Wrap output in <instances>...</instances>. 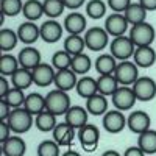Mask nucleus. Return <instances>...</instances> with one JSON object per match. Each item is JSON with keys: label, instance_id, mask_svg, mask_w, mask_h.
<instances>
[{"label": "nucleus", "instance_id": "obj_1", "mask_svg": "<svg viewBox=\"0 0 156 156\" xmlns=\"http://www.w3.org/2000/svg\"><path fill=\"white\" fill-rule=\"evenodd\" d=\"M72 101H70V95L64 90L59 89H53L45 95V108L47 111H50L51 114L58 115H66V112L70 109Z\"/></svg>", "mask_w": 156, "mask_h": 156}, {"label": "nucleus", "instance_id": "obj_2", "mask_svg": "<svg viewBox=\"0 0 156 156\" xmlns=\"http://www.w3.org/2000/svg\"><path fill=\"white\" fill-rule=\"evenodd\" d=\"M6 122L11 126L12 133L23 134V133L30 131L31 125L34 123V115L30 114L25 108H16V109L11 111V114L8 115Z\"/></svg>", "mask_w": 156, "mask_h": 156}, {"label": "nucleus", "instance_id": "obj_3", "mask_svg": "<svg viewBox=\"0 0 156 156\" xmlns=\"http://www.w3.org/2000/svg\"><path fill=\"white\" fill-rule=\"evenodd\" d=\"M129 39L133 41V44L136 47H144V45H151L153 41H154V28L153 25H150L148 22H142V23H137V25H133L129 28V33H128Z\"/></svg>", "mask_w": 156, "mask_h": 156}, {"label": "nucleus", "instance_id": "obj_4", "mask_svg": "<svg viewBox=\"0 0 156 156\" xmlns=\"http://www.w3.org/2000/svg\"><path fill=\"white\" fill-rule=\"evenodd\" d=\"M109 48H111V55L115 59L128 61L129 58H133L136 45L133 44L131 39H129V36H119V37H112Z\"/></svg>", "mask_w": 156, "mask_h": 156}, {"label": "nucleus", "instance_id": "obj_5", "mask_svg": "<svg viewBox=\"0 0 156 156\" xmlns=\"http://www.w3.org/2000/svg\"><path fill=\"white\" fill-rule=\"evenodd\" d=\"M111 100H112V106L114 109H119L122 112L125 111H129L134 105H136V94L131 86H120L115 92L111 95Z\"/></svg>", "mask_w": 156, "mask_h": 156}, {"label": "nucleus", "instance_id": "obj_6", "mask_svg": "<svg viewBox=\"0 0 156 156\" xmlns=\"http://www.w3.org/2000/svg\"><path fill=\"white\" fill-rule=\"evenodd\" d=\"M114 76L120 86H133L139 78V67L134 64V61H120L117 64Z\"/></svg>", "mask_w": 156, "mask_h": 156}, {"label": "nucleus", "instance_id": "obj_7", "mask_svg": "<svg viewBox=\"0 0 156 156\" xmlns=\"http://www.w3.org/2000/svg\"><path fill=\"white\" fill-rule=\"evenodd\" d=\"M84 42L86 47L92 51H100L103 50L109 42V34L105 28L101 27H92V28H87L84 33Z\"/></svg>", "mask_w": 156, "mask_h": 156}, {"label": "nucleus", "instance_id": "obj_8", "mask_svg": "<svg viewBox=\"0 0 156 156\" xmlns=\"http://www.w3.org/2000/svg\"><path fill=\"white\" fill-rule=\"evenodd\" d=\"M131 87L139 101H150L156 97V81L150 76H139Z\"/></svg>", "mask_w": 156, "mask_h": 156}, {"label": "nucleus", "instance_id": "obj_9", "mask_svg": "<svg viewBox=\"0 0 156 156\" xmlns=\"http://www.w3.org/2000/svg\"><path fill=\"white\" fill-rule=\"evenodd\" d=\"M126 120H128V117H125V114L119 109H111L108 111L105 115H103V128L106 129L108 133L111 134H117V133H120L125 129L126 126Z\"/></svg>", "mask_w": 156, "mask_h": 156}, {"label": "nucleus", "instance_id": "obj_10", "mask_svg": "<svg viewBox=\"0 0 156 156\" xmlns=\"http://www.w3.org/2000/svg\"><path fill=\"white\" fill-rule=\"evenodd\" d=\"M78 140H80V144L83 145V148L86 151L95 150L97 145H98V140H100L98 126H95L92 123H87L83 128H80L78 129Z\"/></svg>", "mask_w": 156, "mask_h": 156}, {"label": "nucleus", "instance_id": "obj_11", "mask_svg": "<svg viewBox=\"0 0 156 156\" xmlns=\"http://www.w3.org/2000/svg\"><path fill=\"white\" fill-rule=\"evenodd\" d=\"M129 23L125 17V14H120V12H112L111 16L106 17L105 20V28L108 31L109 36L112 37H119V36H125V33L128 31Z\"/></svg>", "mask_w": 156, "mask_h": 156}, {"label": "nucleus", "instance_id": "obj_12", "mask_svg": "<svg viewBox=\"0 0 156 156\" xmlns=\"http://www.w3.org/2000/svg\"><path fill=\"white\" fill-rule=\"evenodd\" d=\"M64 25L59 23L56 19H48L41 25V39L47 44H55L62 37Z\"/></svg>", "mask_w": 156, "mask_h": 156}, {"label": "nucleus", "instance_id": "obj_13", "mask_svg": "<svg viewBox=\"0 0 156 156\" xmlns=\"http://www.w3.org/2000/svg\"><path fill=\"white\" fill-rule=\"evenodd\" d=\"M150 123H151L150 114L145 111H139V109L133 111L128 115V120H126V126L134 134H142L144 131L150 129Z\"/></svg>", "mask_w": 156, "mask_h": 156}, {"label": "nucleus", "instance_id": "obj_14", "mask_svg": "<svg viewBox=\"0 0 156 156\" xmlns=\"http://www.w3.org/2000/svg\"><path fill=\"white\" fill-rule=\"evenodd\" d=\"M33 80L34 84H37L39 87H47L51 83H55V75H56V69L47 62H41L37 67H34L33 70Z\"/></svg>", "mask_w": 156, "mask_h": 156}, {"label": "nucleus", "instance_id": "obj_15", "mask_svg": "<svg viewBox=\"0 0 156 156\" xmlns=\"http://www.w3.org/2000/svg\"><path fill=\"white\" fill-rule=\"evenodd\" d=\"M17 59H19V64L20 67L23 69H30L33 70L34 67H37L41 64V51H39L36 47L33 45H25L17 55Z\"/></svg>", "mask_w": 156, "mask_h": 156}, {"label": "nucleus", "instance_id": "obj_16", "mask_svg": "<svg viewBox=\"0 0 156 156\" xmlns=\"http://www.w3.org/2000/svg\"><path fill=\"white\" fill-rule=\"evenodd\" d=\"M17 36H19V41L31 45L34 44L37 39H41V27H37L36 22H30V20H25L19 25L17 28Z\"/></svg>", "mask_w": 156, "mask_h": 156}, {"label": "nucleus", "instance_id": "obj_17", "mask_svg": "<svg viewBox=\"0 0 156 156\" xmlns=\"http://www.w3.org/2000/svg\"><path fill=\"white\" fill-rule=\"evenodd\" d=\"M87 117H89V112L86 109V106H78V105H72L70 109L66 112V115H64V122L69 123L70 126H73L76 131L80 128H83L84 125H87Z\"/></svg>", "mask_w": 156, "mask_h": 156}, {"label": "nucleus", "instance_id": "obj_18", "mask_svg": "<svg viewBox=\"0 0 156 156\" xmlns=\"http://www.w3.org/2000/svg\"><path fill=\"white\" fill-rule=\"evenodd\" d=\"M78 75L72 70V69H64V70H56V75H55V86L56 89L59 90H64V92H69V90L75 89L76 84H78V80L76 78Z\"/></svg>", "mask_w": 156, "mask_h": 156}, {"label": "nucleus", "instance_id": "obj_19", "mask_svg": "<svg viewBox=\"0 0 156 156\" xmlns=\"http://www.w3.org/2000/svg\"><path fill=\"white\" fill-rule=\"evenodd\" d=\"M133 61L137 67L147 69L151 67L156 62V51L151 45H144V47H136L134 55H133Z\"/></svg>", "mask_w": 156, "mask_h": 156}, {"label": "nucleus", "instance_id": "obj_20", "mask_svg": "<svg viewBox=\"0 0 156 156\" xmlns=\"http://www.w3.org/2000/svg\"><path fill=\"white\" fill-rule=\"evenodd\" d=\"M64 30H66L69 34H81L86 33V17L78 11H73L70 14L66 16L62 22Z\"/></svg>", "mask_w": 156, "mask_h": 156}, {"label": "nucleus", "instance_id": "obj_21", "mask_svg": "<svg viewBox=\"0 0 156 156\" xmlns=\"http://www.w3.org/2000/svg\"><path fill=\"white\" fill-rule=\"evenodd\" d=\"M75 131L76 129L73 126H70L66 122H62V123H58L51 133H53V140L56 144H59L61 147H67L75 139Z\"/></svg>", "mask_w": 156, "mask_h": 156}, {"label": "nucleus", "instance_id": "obj_22", "mask_svg": "<svg viewBox=\"0 0 156 156\" xmlns=\"http://www.w3.org/2000/svg\"><path fill=\"white\" fill-rule=\"evenodd\" d=\"M27 151V144L20 136H11L5 142H2L3 156H23Z\"/></svg>", "mask_w": 156, "mask_h": 156}, {"label": "nucleus", "instance_id": "obj_23", "mask_svg": "<svg viewBox=\"0 0 156 156\" xmlns=\"http://www.w3.org/2000/svg\"><path fill=\"white\" fill-rule=\"evenodd\" d=\"M86 109L90 115H105L108 112V98L106 95L95 94L86 100Z\"/></svg>", "mask_w": 156, "mask_h": 156}, {"label": "nucleus", "instance_id": "obj_24", "mask_svg": "<svg viewBox=\"0 0 156 156\" xmlns=\"http://www.w3.org/2000/svg\"><path fill=\"white\" fill-rule=\"evenodd\" d=\"M9 78H11V86L12 87H17V89H22V90L28 89L34 83L33 72L30 69H23V67H19Z\"/></svg>", "mask_w": 156, "mask_h": 156}, {"label": "nucleus", "instance_id": "obj_25", "mask_svg": "<svg viewBox=\"0 0 156 156\" xmlns=\"http://www.w3.org/2000/svg\"><path fill=\"white\" fill-rule=\"evenodd\" d=\"M22 108H25L30 114H33L36 117L37 114L47 111V108H45V97L41 95V94H37V92H31V94L27 95Z\"/></svg>", "mask_w": 156, "mask_h": 156}, {"label": "nucleus", "instance_id": "obj_26", "mask_svg": "<svg viewBox=\"0 0 156 156\" xmlns=\"http://www.w3.org/2000/svg\"><path fill=\"white\" fill-rule=\"evenodd\" d=\"M76 94L83 97V98H90L92 95L98 94V87H97V80H94L92 76H86L83 75L80 80H78V84H76Z\"/></svg>", "mask_w": 156, "mask_h": 156}, {"label": "nucleus", "instance_id": "obj_27", "mask_svg": "<svg viewBox=\"0 0 156 156\" xmlns=\"http://www.w3.org/2000/svg\"><path fill=\"white\" fill-rule=\"evenodd\" d=\"M123 14H125L128 23L133 27V25H137V23H142V22H147L145 19H147L148 11L137 2V3H131V5H129Z\"/></svg>", "mask_w": 156, "mask_h": 156}, {"label": "nucleus", "instance_id": "obj_28", "mask_svg": "<svg viewBox=\"0 0 156 156\" xmlns=\"http://www.w3.org/2000/svg\"><path fill=\"white\" fill-rule=\"evenodd\" d=\"M84 48H86V42H84V36L81 34H69L64 39V50L72 56L84 53Z\"/></svg>", "mask_w": 156, "mask_h": 156}, {"label": "nucleus", "instance_id": "obj_29", "mask_svg": "<svg viewBox=\"0 0 156 156\" xmlns=\"http://www.w3.org/2000/svg\"><path fill=\"white\" fill-rule=\"evenodd\" d=\"M117 59L109 53L100 55L95 59V70L98 72V75H114L115 69H117Z\"/></svg>", "mask_w": 156, "mask_h": 156}, {"label": "nucleus", "instance_id": "obj_30", "mask_svg": "<svg viewBox=\"0 0 156 156\" xmlns=\"http://www.w3.org/2000/svg\"><path fill=\"white\" fill-rule=\"evenodd\" d=\"M22 14L27 20L36 22L37 19H41L44 16V3L39 2V0H27V2L23 3Z\"/></svg>", "mask_w": 156, "mask_h": 156}, {"label": "nucleus", "instance_id": "obj_31", "mask_svg": "<svg viewBox=\"0 0 156 156\" xmlns=\"http://www.w3.org/2000/svg\"><path fill=\"white\" fill-rule=\"evenodd\" d=\"M97 87H98V94L101 95H112L117 89L120 87L119 81L114 75H100L98 80H97Z\"/></svg>", "mask_w": 156, "mask_h": 156}, {"label": "nucleus", "instance_id": "obj_32", "mask_svg": "<svg viewBox=\"0 0 156 156\" xmlns=\"http://www.w3.org/2000/svg\"><path fill=\"white\" fill-rule=\"evenodd\" d=\"M34 125H36V128L39 129V131L50 133V131H53L55 126L58 125L56 115L51 114L50 111H44V112L37 114V115L34 117Z\"/></svg>", "mask_w": 156, "mask_h": 156}, {"label": "nucleus", "instance_id": "obj_33", "mask_svg": "<svg viewBox=\"0 0 156 156\" xmlns=\"http://www.w3.org/2000/svg\"><path fill=\"white\" fill-rule=\"evenodd\" d=\"M137 145L145 154H156V131L154 129L150 128L142 134H139Z\"/></svg>", "mask_w": 156, "mask_h": 156}, {"label": "nucleus", "instance_id": "obj_34", "mask_svg": "<svg viewBox=\"0 0 156 156\" xmlns=\"http://www.w3.org/2000/svg\"><path fill=\"white\" fill-rule=\"evenodd\" d=\"M19 42L17 31H12L11 28H2L0 30V50L8 53L9 50H12Z\"/></svg>", "mask_w": 156, "mask_h": 156}, {"label": "nucleus", "instance_id": "obj_35", "mask_svg": "<svg viewBox=\"0 0 156 156\" xmlns=\"http://www.w3.org/2000/svg\"><path fill=\"white\" fill-rule=\"evenodd\" d=\"M25 98H27V95L23 94V90H22V89H17V87H11L9 92H8L6 95L0 97V100L5 101V103H8L12 109L22 108L23 103H25Z\"/></svg>", "mask_w": 156, "mask_h": 156}, {"label": "nucleus", "instance_id": "obj_36", "mask_svg": "<svg viewBox=\"0 0 156 156\" xmlns=\"http://www.w3.org/2000/svg\"><path fill=\"white\" fill-rule=\"evenodd\" d=\"M20 67L19 59L9 53H3L0 58V73L3 76H11L17 69Z\"/></svg>", "mask_w": 156, "mask_h": 156}, {"label": "nucleus", "instance_id": "obj_37", "mask_svg": "<svg viewBox=\"0 0 156 156\" xmlns=\"http://www.w3.org/2000/svg\"><path fill=\"white\" fill-rule=\"evenodd\" d=\"M106 8H108V5L103 0H89L84 5L86 14L90 19H101L106 14Z\"/></svg>", "mask_w": 156, "mask_h": 156}, {"label": "nucleus", "instance_id": "obj_38", "mask_svg": "<svg viewBox=\"0 0 156 156\" xmlns=\"http://www.w3.org/2000/svg\"><path fill=\"white\" fill-rule=\"evenodd\" d=\"M92 66V61L90 58L86 55V53H81V55H76V56H72V64H70V69L76 73V75H86Z\"/></svg>", "mask_w": 156, "mask_h": 156}, {"label": "nucleus", "instance_id": "obj_39", "mask_svg": "<svg viewBox=\"0 0 156 156\" xmlns=\"http://www.w3.org/2000/svg\"><path fill=\"white\" fill-rule=\"evenodd\" d=\"M44 14L48 19H58L59 16H62L66 5L62 0H44Z\"/></svg>", "mask_w": 156, "mask_h": 156}, {"label": "nucleus", "instance_id": "obj_40", "mask_svg": "<svg viewBox=\"0 0 156 156\" xmlns=\"http://www.w3.org/2000/svg\"><path fill=\"white\" fill-rule=\"evenodd\" d=\"M0 8H2V16L14 17L23 11V2L22 0H2Z\"/></svg>", "mask_w": 156, "mask_h": 156}, {"label": "nucleus", "instance_id": "obj_41", "mask_svg": "<svg viewBox=\"0 0 156 156\" xmlns=\"http://www.w3.org/2000/svg\"><path fill=\"white\" fill-rule=\"evenodd\" d=\"M72 64V55H69L66 50H58L51 56V66L56 70H64V69H70Z\"/></svg>", "mask_w": 156, "mask_h": 156}, {"label": "nucleus", "instance_id": "obj_42", "mask_svg": "<svg viewBox=\"0 0 156 156\" xmlns=\"http://www.w3.org/2000/svg\"><path fill=\"white\" fill-rule=\"evenodd\" d=\"M37 156H61V145L53 139H45L37 145Z\"/></svg>", "mask_w": 156, "mask_h": 156}, {"label": "nucleus", "instance_id": "obj_43", "mask_svg": "<svg viewBox=\"0 0 156 156\" xmlns=\"http://www.w3.org/2000/svg\"><path fill=\"white\" fill-rule=\"evenodd\" d=\"M131 3H133L131 0H106V5L114 12H120V14H123V12L126 11V8Z\"/></svg>", "mask_w": 156, "mask_h": 156}, {"label": "nucleus", "instance_id": "obj_44", "mask_svg": "<svg viewBox=\"0 0 156 156\" xmlns=\"http://www.w3.org/2000/svg\"><path fill=\"white\" fill-rule=\"evenodd\" d=\"M11 136H12V129L8 125V122L6 120H0V144L5 142L6 139H9Z\"/></svg>", "mask_w": 156, "mask_h": 156}, {"label": "nucleus", "instance_id": "obj_45", "mask_svg": "<svg viewBox=\"0 0 156 156\" xmlns=\"http://www.w3.org/2000/svg\"><path fill=\"white\" fill-rule=\"evenodd\" d=\"M62 2H64V5H66V8L73 9V11H76L78 8H81L87 3L86 0H62Z\"/></svg>", "mask_w": 156, "mask_h": 156}, {"label": "nucleus", "instance_id": "obj_46", "mask_svg": "<svg viewBox=\"0 0 156 156\" xmlns=\"http://www.w3.org/2000/svg\"><path fill=\"white\" fill-rule=\"evenodd\" d=\"M11 111H12V108L8 105V103L0 100V120H6L8 115L11 114Z\"/></svg>", "mask_w": 156, "mask_h": 156}, {"label": "nucleus", "instance_id": "obj_47", "mask_svg": "<svg viewBox=\"0 0 156 156\" xmlns=\"http://www.w3.org/2000/svg\"><path fill=\"white\" fill-rule=\"evenodd\" d=\"M9 83L11 81H8L6 80V76H0V97H3V95H6L8 92H9Z\"/></svg>", "mask_w": 156, "mask_h": 156}, {"label": "nucleus", "instance_id": "obj_48", "mask_svg": "<svg viewBox=\"0 0 156 156\" xmlns=\"http://www.w3.org/2000/svg\"><path fill=\"white\" fill-rule=\"evenodd\" d=\"M123 156H147V154L139 148V145H134V147H128L125 150Z\"/></svg>", "mask_w": 156, "mask_h": 156}, {"label": "nucleus", "instance_id": "obj_49", "mask_svg": "<svg viewBox=\"0 0 156 156\" xmlns=\"http://www.w3.org/2000/svg\"><path fill=\"white\" fill-rule=\"evenodd\" d=\"M139 3L147 11H156V0H139Z\"/></svg>", "mask_w": 156, "mask_h": 156}, {"label": "nucleus", "instance_id": "obj_50", "mask_svg": "<svg viewBox=\"0 0 156 156\" xmlns=\"http://www.w3.org/2000/svg\"><path fill=\"white\" fill-rule=\"evenodd\" d=\"M101 156H123V154H120L119 151H115V150H106Z\"/></svg>", "mask_w": 156, "mask_h": 156}, {"label": "nucleus", "instance_id": "obj_51", "mask_svg": "<svg viewBox=\"0 0 156 156\" xmlns=\"http://www.w3.org/2000/svg\"><path fill=\"white\" fill-rule=\"evenodd\" d=\"M62 156H80V153H76L73 150H67L66 153H62Z\"/></svg>", "mask_w": 156, "mask_h": 156}]
</instances>
